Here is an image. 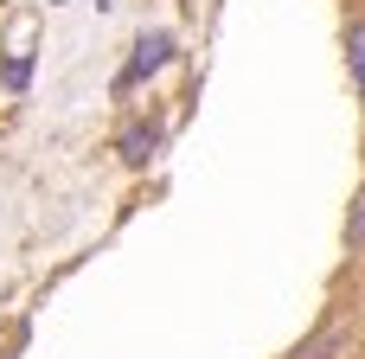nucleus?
<instances>
[{
    "label": "nucleus",
    "mask_w": 365,
    "mask_h": 359,
    "mask_svg": "<svg viewBox=\"0 0 365 359\" xmlns=\"http://www.w3.org/2000/svg\"><path fill=\"white\" fill-rule=\"evenodd\" d=\"M154 148H160V128H128V135H122V161H128V167H148Z\"/></svg>",
    "instance_id": "3"
},
{
    "label": "nucleus",
    "mask_w": 365,
    "mask_h": 359,
    "mask_svg": "<svg viewBox=\"0 0 365 359\" xmlns=\"http://www.w3.org/2000/svg\"><path fill=\"white\" fill-rule=\"evenodd\" d=\"M346 71H353V96H359V109H365V19L346 26Z\"/></svg>",
    "instance_id": "2"
},
{
    "label": "nucleus",
    "mask_w": 365,
    "mask_h": 359,
    "mask_svg": "<svg viewBox=\"0 0 365 359\" xmlns=\"http://www.w3.org/2000/svg\"><path fill=\"white\" fill-rule=\"evenodd\" d=\"M167 58H173V39H167V32H141V39H135V58H128V71H122V84H135V77H154Z\"/></svg>",
    "instance_id": "1"
},
{
    "label": "nucleus",
    "mask_w": 365,
    "mask_h": 359,
    "mask_svg": "<svg viewBox=\"0 0 365 359\" xmlns=\"http://www.w3.org/2000/svg\"><path fill=\"white\" fill-rule=\"evenodd\" d=\"M346 244L365 251V186H359V199H353V212H346Z\"/></svg>",
    "instance_id": "4"
}]
</instances>
